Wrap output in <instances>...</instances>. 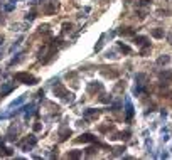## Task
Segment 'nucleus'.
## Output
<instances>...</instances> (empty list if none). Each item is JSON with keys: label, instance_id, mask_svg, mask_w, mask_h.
Here are the masks:
<instances>
[{"label": "nucleus", "instance_id": "f8f14e48", "mask_svg": "<svg viewBox=\"0 0 172 160\" xmlns=\"http://www.w3.org/2000/svg\"><path fill=\"white\" fill-rule=\"evenodd\" d=\"M98 115H100V110H93V108L84 110V116L86 118H98Z\"/></svg>", "mask_w": 172, "mask_h": 160}, {"label": "nucleus", "instance_id": "6e6552de", "mask_svg": "<svg viewBox=\"0 0 172 160\" xmlns=\"http://www.w3.org/2000/svg\"><path fill=\"white\" fill-rule=\"evenodd\" d=\"M101 89H103L101 83H96V81H91V83H88V93H89V94L96 93V91H101Z\"/></svg>", "mask_w": 172, "mask_h": 160}, {"label": "nucleus", "instance_id": "9d476101", "mask_svg": "<svg viewBox=\"0 0 172 160\" xmlns=\"http://www.w3.org/2000/svg\"><path fill=\"white\" fill-rule=\"evenodd\" d=\"M133 42H135L137 46H147V44H150L149 39L143 36H133Z\"/></svg>", "mask_w": 172, "mask_h": 160}, {"label": "nucleus", "instance_id": "4468645a", "mask_svg": "<svg viewBox=\"0 0 172 160\" xmlns=\"http://www.w3.org/2000/svg\"><path fill=\"white\" fill-rule=\"evenodd\" d=\"M125 111H127V116H125V120H127V121H130V120H132V116H133V106H132V103H130V101H127V110H125Z\"/></svg>", "mask_w": 172, "mask_h": 160}, {"label": "nucleus", "instance_id": "0eeeda50", "mask_svg": "<svg viewBox=\"0 0 172 160\" xmlns=\"http://www.w3.org/2000/svg\"><path fill=\"white\" fill-rule=\"evenodd\" d=\"M159 77H160V81H162V84H169L172 81V71H162L160 74H159Z\"/></svg>", "mask_w": 172, "mask_h": 160}, {"label": "nucleus", "instance_id": "20e7f679", "mask_svg": "<svg viewBox=\"0 0 172 160\" xmlns=\"http://www.w3.org/2000/svg\"><path fill=\"white\" fill-rule=\"evenodd\" d=\"M42 10H44V14H46V15H52V14L57 10V2H56V0H51V2H47L46 5H44V9H42Z\"/></svg>", "mask_w": 172, "mask_h": 160}, {"label": "nucleus", "instance_id": "f03ea898", "mask_svg": "<svg viewBox=\"0 0 172 160\" xmlns=\"http://www.w3.org/2000/svg\"><path fill=\"white\" fill-rule=\"evenodd\" d=\"M14 79L19 81V83H22V84H29V86L37 84V77L29 74V72H15V74H14Z\"/></svg>", "mask_w": 172, "mask_h": 160}, {"label": "nucleus", "instance_id": "a878e982", "mask_svg": "<svg viewBox=\"0 0 172 160\" xmlns=\"http://www.w3.org/2000/svg\"><path fill=\"white\" fill-rule=\"evenodd\" d=\"M71 29H73V24H69V22L63 24V32H71Z\"/></svg>", "mask_w": 172, "mask_h": 160}, {"label": "nucleus", "instance_id": "6ab92c4d", "mask_svg": "<svg viewBox=\"0 0 172 160\" xmlns=\"http://www.w3.org/2000/svg\"><path fill=\"white\" fill-rule=\"evenodd\" d=\"M130 132L128 130H125V132H121V133H118V135H115V137H111V138H120V140H128L130 138Z\"/></svg>", "mask_w": 172, "mask_h": 160}, {"label": "nucleus", "instance_id": "9b49d317", "mask_svg": "<svg viewBox=\"0 0 172 160\" xmlns=\"http://www.w3.org/2000/svg\"><path fill=\"white\" fill-rule=\"evenodd\" d=\"M17 133H19V128H17L15 125H12L10 128H9V132H7V138H9V140H15Z\"/></svg>", "mask_w": 172, "mask_h": 160}, {"label": "nucleus", "instance_id": "f3484780", "mask_svg": "<svg viewBox=\"0 0 172 160\" xmlns=\"http://www.w3.org/2000/svg\"><path fill=\"white\" fill-rule=\"evenodd\" d=\"M169 61H171V56L164 54V56H160L159 59H157V66H165V64H167Z\"/></svg>", "mask_w": 172, "mask_h": 160}, {"label": "nucleus", "instance_id": "b1692460", "mask_svg": "<svg viewBox=\"0 0 172 160\" xmlns=\"http://www.w3.org/2000/svg\"><path fill=\"white\" fill-rule=\"evenodd\" d=\"M123 152H125V147H121V145H120V147H115V148H113V155H115V157L121 155Z\"/></svg>", "mask_w": 172, "mask_h": 160}, {"label": "nucleus", "instance_id": "39448f33", "mask_svg": "<svg viewBox=\"0 0 172 160\" xmlns=\"http://www.w3.org/2000/svg\"><path fill=\"white\" fill-rule=\"evenodd\" d=\"M116 32L123 37H133L135 36V29H132V27H120Z\"/></svg>", "mask_w": 172, "mask_h": 160}, {"label": "nucleus", "instance_id": "c85d7f7f", "mask_svg": "<svg viewBox=\"0 0 172 160\" xmlns=\"http://www.w3.org/2000/svg\"><path fill=\"white\" fill-rule=\"evenodd\" d=\"M100 101H101V103H110V101H111V96L108 98V94H103V96L100 98Z\"/></svg>", "mask_w": 172, "mask_h": 160}, {"label": "nucleus", "instance_id": "2eb2a0df", "mask_svg": "<svg viewBox=\"0 0 172 160\" xmlns=\"http://www.w3.org/2000/svg\"><path fill=\"white\" fill-rule=\"evenodd\" d=\"M14 155V152H12L10 148H7V147H4V145H0V157H12Z\"/></svg>", "mask_w": 172, "mask_h": 160}, {"label": "nucleus", "instance_id": "4be33fe9", "mask_svg": "<svg viewBox=\"0 0 172 160\" xmlns=\"http://www.w3.org/2000/svg\"><path fill=\"white\" fill-rule=\"evenodd\" d=\"M152 2H154V0H138V2H137V9H140V7H149V5H152Z\"/></svg>", "mask_w": 172, "mask_h": 160}, {"label": "nucleus", "instance_id": "7c9ffc66", "mask_svg": "<svg viewBox=\"0 0 172 160\" xmlns=\"http://www.w3.org/2000/svg\"><path fill=\"white\" fill-rule=\"evenodd\" d=\"M121 89H125V84H118V86L115 88V91H121Z\"/></svg>", "mask_w": 172, "mask_h": 160}, {"label": "nucleus", "instance_id": "2f4dec72", "mask_svg": "<svg viewBox=\"0 0 172 160\" xmlns=\"http://www.w3.org/2000/svg\"><path fill=\"white\" fill-rule=\"evenodd\" d=\"M167 41H169V44H172V32L167 34Z\"/></svg>", "mask_w": 172, "mask_h": 160}, {"label": "nucleus", "instance_id": "aec40b11", "mask_svg": "<svg viewBox=\"0 0 172 160\" xmlns=\"http://www.w3.org/2000/svg\"><path fill=\"white\" fill-rule=\"evenodd\" d=\"M81 155H83L81 150H71V152H68V159H79Z\"/></svg>", "mask_w": 172, "mask_h": 160}, {"label": "nucleus", "instance_id": "473e14b6", "mask_svg": "<svg viewBox=\"0 0 172 160\" xmlns=\"http://www.w3.org/2000/svg\"><path fill=\"white\" fill-rule=\"evenodd\" d=\"M41 128H42V126H41V123H36V125H34V130H36V132H39Z\"/></svg>", "mask_w": 172, "mask_h": 160}, {"label": "nucleus", "instance_id": "7ed1b4c3", "mask_svg": "<svg viewBox=\"0 0 172 160\" xmlns=\"http://www.w3.org/2000/svg\"><path fill=\"white\" fill-rule=\"evenodd\" d=\"M36 143H37L36 135H27V137L22 140V142H19V147H20L22 150H29L31 147H34Z\"/></svg>", "mask_w": 172, "mask_h": 160}, {"label": "nucleus", "instance_id": "cd10ccee", "mask_svg": "<svg viewBox=\"0 0 172 160\" xmlns=\"http://www.w3.org/2000/svg\"><path fill=\"white\" fill-rule=\"evenodd\" d=\"M39 32H44V34H49V26H47V24H44V26H41L39 27Z\"/></svg>", "mask_w": 172, "mask_h": 160}, {"label": "nucleus", "instance_id": "412c9836", "mask_svg": "<svg viewBox=\"0 0 172 160\" xmlns=\"http://www.w3.org/2000/svg\"><path fill=\"white\" fill-rule=\"evenodd\" d=\"M113 128L115 126L111 123H106V125H101V126H100V132H101V133H106V132H111Z\"/></svg>", "mask_w": 172, "mask_h": 160}, {"label": "nucleus", "instance_id": "423d86ee", "mask_svg": "<svg viewBox=\"0 0 172 160\" xmlns=\"http://www.w3.org/2000/svg\"><path fill=\"white\" fill-rule=\"evenodd\" d=\"M94 140L96 138H94L91 133H83L79 138H76V142H78V143H93Z\"/></svg>", "mask_w": 172, "mask_h": 160}, {"label": "nucleus", "instance_id": "bb28decb", "mask_svg": "<svg viewBox=\"0 0 172 160\" xmlns=\"http://www.w3.org/2000/svg\"><path fill=\"white\" fill-rule=\"evenodd\" d=\"M96 152H98V150H96V147H89V148L86 150V155H88V157H91V155H94Z\"/></svg>", "mask_w": 172, "mask_h": 160}, {"label": "nucleus", "instance_id": "393cba45", "mask_svg": "<svg viewBox=\"0 0 172 160\" xmlns=\"http://www.w3.org/2000/svg\"><path fill=\"white\" fill-rule=\"evenodd\" d=\"M150 52V44H147V46H142V51H140V56H147Z\"/></svg>", "mask_w": 172, "mask_h": 160}, {"label": "nucleus", "instance_id": "c756f323", "mask_svg": "<svg viewBox=\"0 0 172 160\" xmlns=\"http://www.w3.org/2000/svg\"><path fill=\"white\" fill-rule=\"evenodd\" d=\"M34 17H36V12H31V14H27V20H34Z\"/></svg>", "mask_w": 172, "mask_h": 160}, {"label": "nucleus", "instance_id": "ddd939ff", "mask_svg": "<svg viewBox=\"0 0 172 160\" xmlns=\"http://www.w3.org/2000/svg\"><path fill=\"white\" fill-rule=\"evenodd\" d=\"M150 36L154 37V39H162V37H164V29H159V27H157V29H152Z\"/></svg>", "mask_w": 172, "mask_h": 160}, {"label": "nucleus", "instance_id": "a211bd4d", "mask_svg": "<svg viewBox=\"0 0 172 160\" xmlns=\"http://www.w3.org/2000/svg\"><path fill=\"white\" fill-rule=\"evenodd\" d=\"M135 81H137V84H145V81H147V74H143V72H138L135 76Z\"/></svg>", "mask_w": 172, "mask_h": 160}, {"label": "nucleus", "instance_id": "1a4fd4ad", "mask_svg": "<svg viewBox=\"0 0 172 160\" xmlns=\"http://www.w3.org/2000/svg\"><path fill=\"white\" fill-rule=\"evenodd\" d=\"M101 74L106 77H118L120 76V72L116 71V69H113V67H110V71H106V67H101Z\"/></svg>", "mask_w": 172, "mask_h": 160}, {"label": "nucleus", "instance_id": "f257e3e1", "mask_svg": "<svg viewBox=\"0 0 172 160\" xmlns=\"http://www.w3.org/2000/svg\"><path fill=\"white\" fill-rule=\"evenodd\" d=\"M54 94H56V96H59V98H63V99H66V101H69V103H71V101H73L74 99V94L73 93H69L68 89L64 88L63 84L59 83V81H56V84H54Z\"/></svg>", "mask_w": 172, "mask_h": 160}, {"label": "nucleus", "instance_id": "dca6fc26", "mask_svg": "<svg viewBox=\"0 0 172 160\" xmlns=\"http://www.w3.org/2000/svg\"><path fill=\"white\" fill-rule=\"evenodd\" d=\"M68 137H71V130H69V128H64V130L59 132V140H61V142L68 140Z\"/></svg>", "mask_w": 172, "mask_h": 160}, {"label": "nucleus", "instance_id": "72a5a7b5", "mask_svg": "<svg viewBox=\"0 0 172 160\" xmlns=\"http://www.w3.org/2000/svg\"><path fill=\"white\" fill-rule=\"evenodd\" d=\"M0 44H4V36H0Z\"/></svg>", "mask_w": 172, "mask_h": 160}, {"label": "nucleus", "instance_id": "5701e85b", "mask_svg": "<svg viewBox=\"0 0 172 160\" xmlns=\"http://www.w3.org/2000/svg\"><path fill=\"white\" fill-rule=\"evenodd\" d=\"M118 47H120V51L125 52V54H130V52H132V49L127 46V44H123V42H118Z\"/></svg>", "mask_w": 172, "mask_h": 160}, {"label": "nucleus", "instance_id": "f704fd0d", "mask_svg": "<svg viewBox=\"0 0 172 160\" xmlns=\"http://www.w3.org/2000/svg\"><path fill=\"white\" fill-rule=\"evenodd\" d=\"M2 20H4V19H2V14H0V24H2Z\"/></svg>", "mask_w": 172, "mask_h": 160}]
</instances>
